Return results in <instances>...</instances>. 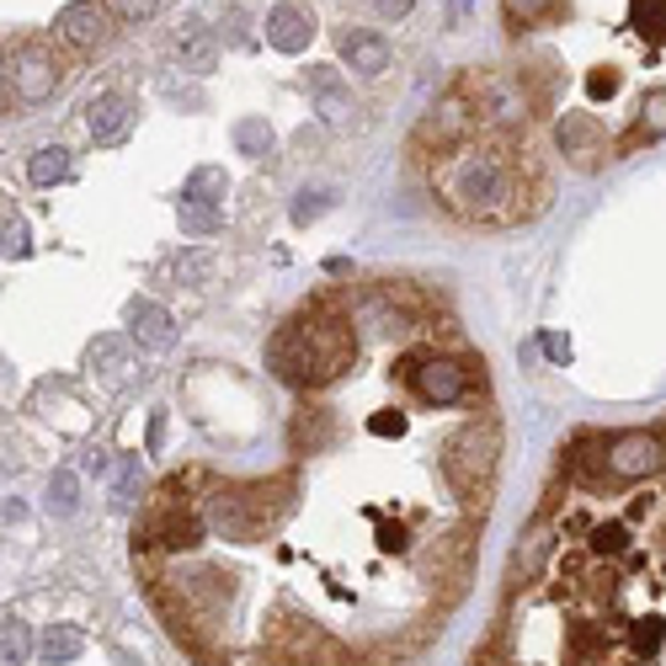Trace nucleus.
Returning <instances> with one entry per match:
<instances>
[{
    "instance_id": "nucleus-1",
    "label": "nucleus",
    "mask_w": 666,
    "mask_h": 666,
    "mask_svg": "<svg viewBox=\"0 0 666 666\" xmlns=\"http://www.w3.org/2000/svg\"><path fill=\"white\" fill-rule=\"evenodd\" d=\"M267 464L192 454L133 523V576L192 666H406L469 597L501 480L486 352L421 278L299 299L261 352Z\"/></svg>"
},
{
    "instance_id": "nucleus-2",
    "label": "nucleus",
    "mask_w": 666,
    "mask_h": 666,
    "mask_svg": "<svg viewBox=\"0 0 666 666\" xmlns=\"http://www.w3.org/2000/svg\"><path fill=\"white\" fill-rule=\"evenodd\" d=\"M469 666H666V421L560 448Z\"/></svg>"
},
{
    "instance_id": "nucleus-3",
    "label": "nucleus",
    "mask_w": 666,
    "mask_h": 666,
    "mask_svg": "<svg viewBox=\"0 0 666 666\" xmlns=\"http://www.w3.org/2000/svg\"><path fill=\"white\" fill-rule=\"evenodd\" d=\"M528 124L576 171L666 139V0H501Z\"/></svg>"
},
{
    "instance_id": "nucleus-4",
    "label": "nucleus",
    "mask_w": 666,
    "mask_h": 666,
    "mask_svg": "<svg viewBox=\"0 0 666 666\" xmlns=\"http://www.w3.org/2000/svg\"><path fill=\"white\" fill-rule=\"evenodd\" d=\"M427 144V187L464 224L512 230L528 224L549 203V171L539 161V139L528 128L480 118L464 91H448L421 124Z\"/></svg>"
},
{
    "instance_id": "nucleus-5",
    "label": "nucleus",
    "mask_w": 666,
    "mask_h": 666,
    "mask_svg": "<svg viewBox=\"0 0 666 666\" xmlns=\"http://www.w3.org/2000/svg\"><path fill=\"white\" fill-rule=\"evenodd\" d=\"M65 81V59L38 38H22L16 48H5V91L16 85V96L22 102H43V96H54Z\"/></svg>"
},
{
    "instance_id": "nucleus-6",
    "label": "nucleus",
    "mask_w": 666,
    "mask_h": 666,
    "mask_svg": "<svg viewBox=\"0 0 666 666\" xmlns=\"http://www.w3.org/2000/svg\"><path fill=\"white\" fill-rule=\"evenodd\" d=\"M54 33L70 43V48L91 54V48H102V43L113 38V5H107V0H70V5L54 16Z\"/></svg>"
},
{
    "instance_id": "nucleus-7",
    "label": "nucleus",
    "mask_w": 666,
    "mask_h": 666,
    "mask_svg": "<svg viewBox=\"0 0 666 666\" xmlns=\"http://www.w3.org/2000/svg\"><path fill=\"white\" fill-rule=\"evenodd\" d=\"M171 54H176L182 70H198V75H209L213 65H219V43H213V33L198 16H187V22L171 33Z\"/></svg>"
},
{
    "instance_id": "nucleus-8",
    "label": "nucleus",
    "mask_w": 666,
    "mask_h": 666,
    "mask_svg": "<svg viewBox=\"0 0 666 666\" xmlns=\"http://www.w3.org/2000/svg\"><path fill=\"white\" fill-rule=\"evenodd\" d=\"M341 59H347L358 75H378V70H389V43L378 38V33L352 27V33H341Z\"/></svg>"
},
{
    "instance_id": "nucleus-9",
    "label": "nucleus",
    "mask_w": 666,
    "mask_h": 666,
    "mask_svg": "<svg viewBox=\"0 0 666 666\" xmlns=\"http://www.w3.org/2000/svg\"><path fill=\"white\" fill-rule=\"evenodd\" d=\"M128 118H133V107H128V96H118V91H102V96L85 107V124H91V133H96L102 144L124 139Z\"/></svg>"
},
{
    "instance_id": "nucleus-10",
    "label": "nucleus",
    "mask_w": 666,
    "mask_h": 666,
    "mask_svg": "<svg viewBox=\"0 0 666 666\" xmlns=\"http://www.w3.org/2000/svg\"><path fill=\"white\" fill-rule=\"evenodd\" d=\"M309 33H315V27H309V16H304L299 5H272V11H267V43H272V48L299 54V48L309 43Z\"/></svg>"
},
{
    "instance_id": "nucleus-11",
    "label": "nucleus",
    "mask_w": 666,
    "mask_h": 666,
    "mask_svg": "<svg viewBox=\"0 0 666 666\" xmlns=\"http://www.w3.org/2000/svg\"><path fill=\"white\" fill-rule=\"evenodd\" d=\"M133 331L144 336L150 347H166V341H171V320L155 309V304H139V309H133Z\"/></svg>"
},
{
    "instance_id": "nucleus-12",
    "label": "nucleus",
    "mask_w": 666,
    "mask_h": 666,
    "mask_svg": "<svg viewBox=\"0 0 666 666\" xmlns=\"http://www.w3.org/2000/svg\"><path fill=\"white\" fill-rule=\"evenodd\" d=\"M65 176V150L54 144V150H38L33 155V182H59Z\"/></svg>"
},
{
    "instance_id": "nucleus-13",
    "label": "nucleus",
    "mask_w": 666,
    "mask_h": 666,
    "mask_svg": "<svg viewBox=\"0 0 666 666\" xmlns=\"http://www.w3.org/2000/svg\"><path fill=\"white\" fill-rule=\"evenodd\" d=\"M107 5H113L118 22H150L161 11V0H107Z\"/></svg>"
},
{
    "instance_id": "nucleus-14",
    "label": "nucleus",
    "mask_w": 666,
    "mask_h": 666,
    "mask_svg": "<svg viewBox=\"0 0 666 666\" xmlns=\"http://www.w3.org/2000/svg\"><path fill=\"white\" fill-rule=\"evenodd\" d=\"M411 5H417V0H374V11L384 16V22H395V16H411Z\"/></svg>"
},
{
    "instance_id": "nucleus-15",
    "label": "nucleus",
    "mask_w": 666,
    "mask_h": 666,
    "mask_svg": "<svg viewBox=\"0 0 666 666\" xmlns=\"http://www.w3.org/2000/svg\"><path fill=\"white\" fill-rule=\"evenodd\" d=\"M182 219H187V230H198V235H209V230H219V219H213V213H203V209H187Z\"/></svg>"
},
{
    "instance_id": "nucleus-16",
    "label": "nucleus",
    "mask_w": 666,
    "mask_h": 666,
    "mask_svg": "<svg viewBox=\"0 0 666 666\" xmlns=\"http://www.w3.org/2000/svg\"><path fill=\"white\" fill-rule=\"evenodd\" d=\"M241 144H246V150H261V144H267V128H261V124H241Z\"/></svg>"
},
{
    "instance_id": "nucleus-17",
    "label": "nucleus",
    "mask_w": 666,
    "mask_h": 666,
    "mask_svg": "<svg viewBox=\"0 0 666 666\" xmlns=\"http://www.w3.org/2000/svg\"><path fill=\"white\" fill-rule=\"evenodd\" d=\"M469 5H475V0H448V22H464V16H469Z\"/></svg>"
}]
</instances>
